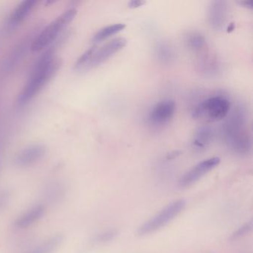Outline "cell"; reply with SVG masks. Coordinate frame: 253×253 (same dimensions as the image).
Returning <instances> with one entry per match:
<instances>
[{"mask_svg":"<svg viewBox=\"0 0 253 253\" xmlns=\"http://www.w3.org/2000/svg\"><path fill=\"white\" fill-rule=\"evenodd\" d=\"M126 28V25L124 23H117V24L110 25L106 26L99 30L93 37L92 41L94 43H99L106 40L109 39L113 35H117L119 32H122Z\"/></svg>","mask_w":253,"mask_h":253,"instance_id":"cell-14","label":"cell"},{"mask_svg":"<svg viewBox=\"0 0 253 253\" xmlns=\"http://www.w3.org/2000/svg\"><path fill=\"white\" fill-rule=\"evenodd\" d=\"M46 147L42 144L26 146L16 155L14 165L19 168H26L39 162L46 154Z\"/></svg>","mask_w":253,"mask_h":253,"instance_id":"cell-8","label":"cell"},{"mask_svg":"<svg viewBox=\"0 0 253 253\" xmlns=\"http://www.w3.org/2000/svg\"><path fill=\"white\" fill-rule=\"evenodd\" d=\"M244 120V114L238 111L229 118L225 128L228 146L239 155H246L251 148L248 134L243 129Z\"/></svg>","mask_w":253,"mask_h":253,"instance_id":"cell-3","label":"cell"},{"mask_svg":"<svg viewBox=\"0 0 253 253\" xmlns=\"http://www.w3.org/2000/svg\"><path fill=\"white\" fill-rule=\"evenodd\" d=\"M45 211V207L42 204L35 206L17 218L15 226L20 229L29 227L38 222L43 216Z\"/></svg>","mask_w":253,"mask_h":253,"instance_id":"cell-12","label":"cell"},{"mask_svg":"<svg viewBox=\"0 0 253 253\" xmlns=\"http://www.w3.org/2000/svg\"><path fill=\"white\" fill-rule=\"evenodd\" d=\"M95 46L91 47L89 49L87 50L79 59H78V62L75 64V69H81L83 68L88 66L89 64L90 60H91V57H92L93 54H94V51H96Z\"/></svg>","mask_w":253,"mask_h":253,"instance_id":"cell-19","label":"cell"},{"mask_svg":"<svg viewBox=\"0 0 253 253\" xmlns=\"http://www.w3.org/2000/svg\"><path fill=\"white\" fill-rule=\"evenodd\" d=\"M220 159L217 157L208 158L198 163L192 167L179 180V186L180 188H187L192 186L194 183L200 180L201 177L210 172L220 164Z\"/></svg>","mask_w":253,"mask_h":253,"instance_id":"cell-6","label":"cell"},{"mask_svg":"<svg viewBox=\"0 0 253 253\" xmlns=\"http://www.w3.org/2000/svg\"><path fill=\"white\" fill-rule=\"evenodd\" d=\"M214 132L208 125L201 126L198 128L193 139V146L197 149H204L211 143Z\"/></svg>","mask_w":253,"mask_h":253,"instance_id":"cell-13","label":"cell"},{"mask_svg":"<svg viewBox=\"0 0 253 253\" xmlns=\"http://www.w3.org/2000/svg\"><path fill=\"white\" fill-rule=\"evenodd\" d=\"M63 241L61 235H55L40 244L27 253H53Z\"/></svg>","mask_w":253,"mask_h":253,"instance_id":"cell-15","label":"cell"},{"mask_svg":"<svg viewBox=\"0 0 253 253\" xmlns=\"http://www.w3.org/2000/svg\"><path fill=\"white\" fill-rule=\"evenodd\" d=\"M126 40L123 38H115L109 41L103 45L100 49H96L90 60L88 67L94 68L100 66L112 56L119 52L126 45Z\"/></svg>","mask_w":253,"mask_h":253,"instance_id":"cell-9","label":"cell"},{"mask_svg":"<svg viewBox=\"0 0 253 253\" xmlns=\"http://www.w3.org/2000/svg\"><path fill=\"white\" fill-rule=\"evenodd\" d=\"M58 66L51 51L44 53L32 69V73L18 97L20 105L26 104L33 100L44 85L53 76Z\"/></svg>","mask_w":253,"mask_h":253,"instance_id":"cell-1","label":"cell"},{"mask_svg":"<svg viewBox=\"0 0 253 253\" xmlns=\"http://www.w3.org/2000/svg\"><path fill=\"white\" fill-rule=\"evenodd\" d=\"M38 4L36 0H26L22 2L13 11L8 21V26L11 29L17 27L30 15Z\"/></svg>","mask_w":253,"mask_h":253,"instance_id":"cell-11","label":"cell"},{"mask_svg":"<svg viewBox=\"0 0 253 253\" xmlns=\"http://www.w3.org/2000/svg\"><path fill=\"white\" fill-rule=\"evenodd\" d=\"M76 14L77 10L70 8L53 20L32 41L31 45L32 51L33 52H41L49 46L57 39L62 31L74 20Z\"/></svg>","mask_w":253,"mask_h":253,"instance_id":"cell-4","label":"cell"},{"mask_svg":"<svg viewBox=\"0 0 253 253\" xmlns=\"http://www.w3.org/2000/svg\"><path fill=\"white\" fill-rule=\"evenodd\" d=\"M155 55L159 61L169 63L174 59V50L168 42L163 41L157 44L155 47Z\"/></svg>","mask_w":253,"mask_h":253,"instance_id":"cell-16","label":"cell"},{"mask_svg":"<svg viewBox=\"0 0 253 253\" xmlns=\"http://www.w3.org/2000/svg\"><path fill=\"white\" fill-rule=\"evenodd\" d=\"M185 207L186 201L184 200H177L171 203L140 226L137 234L140 236H145L159 230L175 218L184 210Z\"/></svg>","mask_w":253,"mask_h":253,"instance_id":"cell-5","label":"cell"},{"mask_svg":"<svg viewBox=\"0 0 253 253\" xmlns=\"http://www.w3.org/2000/svg\"><path fill=\"white\" fill-rule=\"evenodd\" d=\"M201 62L199 63L200 69H202V72L204 73L211 74L213 72H215L217 69V63H216L215 60L210 57V56H205L201 59Z\"/></svg>","mask_w":253,"mask_h":253,"instance_id":"cell-18","label":"cell"},{"mask_svg":"<svg viewBox=\"0 0 253 253\" xmlns=\"http://www.w3.org/2000/svg\"><path fill=\"white\" fill-rule=\"evenodd\" d=\"M238 3H239L241 6L245 7V8H249V9H253V2L251 0H241V1L238 2Z\"/></svg>","mask_w":253,"mask_h":253,"instance_id":"cell-23","label":"cell"},{"mask_svg":"<svg viewBox=\"0 0 253 253\" xmlns=\"http://www.w3.org/2000/svg\"><path fill=\"white\" fill-rule=\"evenodd\" d=\"M174 100H164L152 106L148 115V121L152 125L164 126L169 124L175 114Z\"/></svg>","mask_w":253,"mask_h":253,"instance_id":"cell-7","label":"cell"},{"mask_svg":"<svg viewBox=\"0 0 253 253\" xmlns=\"http://www.w3.org/2000/svg\"><path fill=\"white\" fill-rule=\"evenodd\" d=\"M186 42L188 47L195 52H201L204 51L207 47L205 38L201 34L196 33V32L188 35L186 37Z\"/></svg>","mask_w":253,"mask_h":253,"instance_id":"cell-17","label":"cell"},{"mask_svg":"<svg viewBox=\"0 0 253 253\" xmlns=\"http://www.w3.org/2000/svg\"><path fill=\"white\" fill-rule=\"evenodd\" d=\"M252 229V223H248V224H246L245 226H243V227L240 228L236 232H235L234 235H232V239H236V238H239L241 235H245L247 232H248L250 229Z\"/></svg>","mask_w":253,"mask_h":253,"instance_id":"cell-21","label":"cell"},{"mask_svg":"<svg viewBox=\"0 0 253 253\" xmlns=\"http://www.w3.org/2000/svg\"><path fill=\"white\" fill-rule=\"evenodd\" d=\"M144 4H146V2L143 0H132L131 2H128V5L129 8H137L143 6Z\"/></svg>","mask_w":253,"mask_h":253,"instance_id":"cell-22","label":"cell"},{"mask_svg":"<svg viewBox=\"0 0 253 253\" xmlns=\"http://www.w3.org/2000/svg\"><path fill=\"white\" fill-rule=\"evenodd\" d=\"M228 6L224 1L211 2L208 11V20L210 26L214 30H222L228 19Z\"/></svg>","mask_w":253,"mask_h":253,"instance_id":"cell-10","label":"cell"},{"mask_svg":"<svg viewBox=\"0 0 253 253\" xmlns=\"http://www.w3.org/2000/svg\"><path fill=\"white\" fill-rule=\"evenodd\" d=\"M118 232L115 229H112V230L106 231L103 233L100 234L97 236V241L98 242H106V241H111L116 236Z\"/></svg>","mask_w":253,"mask_h":253,"instance_id":"cell-20","label":"cell"},{"mask_svg":"<svg viewBox=\"0 0 253 253\" xmlns=\"http://www.w3.org/2000/svg\"><path fill=\"white\" fill-rule=\"evenodd\" d=\"M230 110V102L220 95H214L203 100L194 108L192 116L195 119L206 123L222 121L227 117Z\"/></svg>","mask_w":253,"mask_h":253,"instance_id":"cell-2","label":"cell"}]
</instances>
